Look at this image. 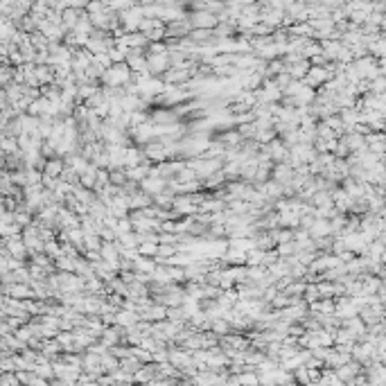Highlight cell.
Returning <instances> with one entry per match:
<instances>
[{
    "instance_id": "6da1fadb",
    "label": "cell",
    "mask_w": 386,
    "mask_h": 386,
    "mask_svg": "<svg viewBox=\"0 0 386 386\" xmlns=\"http://www.w3.org/2000/svg\"><path fill=\"white\" fill-rule=\"evenodd\" d=\"M143 151H145V156L149 158L151 163H163V161L170 158L167 145H165L161 138H154V140H149L147 145H143Z\"/></svg>"
},
{
    "instance_id": "7a4b0ae2",
    "label": "cell",
    "mask_w": 386,
    "mask_h": 386,
    "mask_svg": "<svg viewBox=\"0 0 386 386\" xmlns=\"http://www.w3.org/2000/svg\"><path fill=\"white\" fill-rule=\"evenodd\" d=\"M294 174H296L294 167H291L287 161H282V163H275V165H273L271 178H273V181H278V183H282V185H287L289 181L294 178Z\"/></svg>"
},
{
    "instance_id": "3957f363",
    "label": "cell",
    "mask_w": 386,
    "mask_h": 386,
    "mask_svg": "<svg viewBox=\"0 0 386 386\" xmlns=\"http://www.w3.org/2000/svg\"><path fill=\"white\" fill-rule=\"evenodd\" d=\"M140 188H143L145 192H149V194L156 196L158 192H163L165 188H167V181H165L163 177H147L145 181H140Z\"/></svg>"
},
{
    "instance_id": "277c9868",
    "label": "cell",
    "mask_w": 386,
    "mask_h": 386,
    "mask_svg": "<svg viewBox=\"0 0 386 386\" xmlns=\"http://www.w3.org/2000/svg\"><path fill=\"white\" fill-rule=\"evenodd\" d=\"M269 149H271V161H273V163H282V161H287L289 147L282 143L280 138L271 140V143H269Z\"/></svg>"
},
{
    "instance_id": "5b68a950",
    "label": "cell",
    "mask_w": 386,
    "mask_h": 386,
    "mask_svg": "<svg viewBox=\"0 0 386 386\" xmlns=\"http://www.w3.org/2000/svg\"><path fill=\"white\" fill-rule=\"evenodd\" d=\"M97 174H99V165L91 161L88 167L79 174V181H81V185H86V188H95V183H97Z\"/></svg>"
},
{
    "instance_id": "8992f818",
    "label": "cell",
    "mask_w": 386,
    "mask_h": 386,
    "mask_svg": "<svg viewBox=\"0 0 386 386\" xmlns=\"http://www.w3.org/2000/svg\"><path fill=\"white\" fill-rule=\"evenodd\" d=\"M64 170H65V161H64V156L48 158L46 167H43V174H48V177H54V178H59V177H61V172H64Z\"/></svg>"
},
{
    "instance_id": "52a82bcc",
    "label": "cell",
    "mask_w": 386,
    "mask_h": 386,
    "mask_svg": "<svg viewBox=\"0 0 386 386\" xmlns=\"http://www.w3.org/2000/svg\"><path fill=\"white\" fill-rule=\"evenodd\" d=\"M224 257L230 262V267H244V264H246V251L233 249V246L224 253Z\"/></svg>"
},
{
    "instance_id": "ba28073f",
    "label": "cell",
    "mask_w": 386,
    "mask_h": 386,
    "mask_svg": "<svg viewBox=\"0 0 386 386\" xmlns=\"http://www.w3.org/2000/svg\"><path fill=\"white\" fill-rule=\"evenodd\" d=\"M167 319L174 323H188L190 321V314H188V309L183 305H178V307H170L167 309Z\"/></svg>"
},
{
    "instance_id": "9c48e42d",
    "label": "cell",
    "mask_w": 386,
    "mask_h": 386,
    "mask_svg": "<svg viewBox=\"0 0 386 386\" xmlns=\"http://www.w3.org/2000/svg\"><path fill=\"white\" fill-rule=\"evenodd\" d=\"M140 321V316H138V312H131V309H120L118 312V323L120 325H127V327H131V325H136V323Z\"/></svg>"
},
{
    "instance_id": "30bf717a",
    "label": "cell",
    "mask_w": 386,
    "mask_h": 386,
    "mask_svg": "<svg viewBox=\"0 0 386 386\" xmlns=\"http://www.w3.org/2000/svg\"><path fill=\"white\" fill-rule=\"evenodd\" d=\"M109 177H111L113 185H125L129 181V174H127V167H109Z\"/></svg>"
},
{
    "instance_id": "8fae6325",
    "label": "cell",
    "mask_w": 386,
    "mask_h": 386,
    "mask_svg": "<svg viewBox=\"0 0 386 386\" xmlns=\"http://www.w3.org/2000/svg\"><path fill=\"white\" fill-rule=\"evenodd\" d=\"M212 330L217 334H228L233 332V323L226 319V316H219V319H212Z\"/></svg>"
},
{
    "instance_id": "7c38bea8",
    "label": "cell",
    "mask_w": 386,
    "mask_h": 386,
    "mask_svg": "<svg viewBox=\"0 0 386 386\" xmlns=\"http://www.w3.org/2000/svg\"><path fill=\"white\" fill-rule=\"evenodd\" d=\"M264 253L267 251H262V249H251L246 251V267H257V264H262V260H264Z\"/></svg>"
},
{
    "instance_id": "4fadbf2b",
    "label": "cell",
    "mask_w": 386,
    "mask_h": 386,
    "mask_svg": "<svg viewBox=\"0 0 386 386\" xmlns=\"http://www.w3.org/2000/svg\"><path fill=\"white\" fill-rule=\"evenodd\" d=\"M237 131L244 140H251V138L257 136V125L256 122H244V125H237Z\"/></svg>"
},
{
    "instance_id": "5bb4252c",
    "label": "cell",
    "mask_w": 386,
    "mask_h": 386,
    "mask_svg": "<svg viewBox=\"0 0 386 386\" xmlns=\"http://www.w3.org/2000/svg\"><path fill=\"white\" fill-rule=\"evenodd\" d=\"M61 181H65V183H72V185H79L81 181H79V172L72 167V165H65V170L61 172Z\"/></svg>"
},
{
    "instance_id": "9a60e30c",
    "label": "cell",
    "mask_w": 386,
    "mask_h": 386,
    "mask_svg": "<svg viewBox=\"0 0 386 386\" xmlns=\"http://www.w3.org/2000/svg\"><path fill=\"white\" fill-rule=\"evenodd\" d=\"M84 244L88 251H99L102 244H104V240H102V235H97V233H88V235L84 237Z\"/></svg>"
},
{
    "instance_id": "2e32d148",
    "label": "cell",
    "mask_w": 386,
    "mask_h": 386,
    "mask_svg": "<svg viewBox=\"0 0 386 386\" xmlns=\"http://www.w3.org/2000/svg\"><path fill=\"white\" fill-rule=\"evenodd\" d=\"M54 264H57V271H75V257L70 256L54 257Z\"/></svg>"
},
{
    "instance_id": "e0dca14e",
    "label": "cell",
    "mask_w": 386,
    "mask_h": 386,
    "mask_svg": "<svg viewBox=\"0 0 386 386\" xmlns=\"http://www.w3.org/2000/svg\"><path fill=\"white\" fill-rule=\"evenodd\" d=\"M158 246H161V244H156V242H143L138 246V253H140V256H147V257H156Z\"/></svg>"
},
{
    "instance_id": "ac0fdd59",
    "label": "cell",
    "mask_w": 386,
    "mask_h": 386,
    "mask_svg": "<svg viewBox=\"0 0 386 386\" xmlns=\"http://www.w3.org/2000/svg\"><path fill=\"white\" fill-rule=\"evenodd\" d=\"M275 138H278V131H275V129H257L256 140L260 145H269L271 140H275Z\"/></svg>"
},
{
    "instance_id": "d6986e66",
    "label": "cell",
    "mask_w": 386,
    "mask_h": 386,
    "mask_svg": "<svg viewBox=\"0 0 386 386\" xmlns=\"http://www.w3.org/2000/svg\"><path fill=\"white\" fill-rule=\"evenodd\" d=\"M50 257H59L61 256V240L59 237H54V240H48L46 242V249H43Z\"/></svg>"
},
{
    "instance_id": "ffe728a7",
    "label": "cell",
    "mask_w": 386,
    "mask_h": 386,
    "mask_svg": "<svg viewBox=\"0 0 386 386\" xmlns=\"http://www.w3.org/2000/svg\"><path fill=\"white\" fill-rule=\"evenodd\" d=\"M321 298V289H319V282H307V289H305V301L314 303Z\"/></svg>"
},
{
    "instance_id": "44dd1931",
    "label": "cell",
    "mask_w": 386,
    "mask_h": 386,
    "mask_svg": "<svg viewBox=\"0 0 386 386\" xmlns=\"http://www.w3.org/2000/svg\"><path fill=\"white\" fill-rule=\"evenodd\" d=\"M271 307H273V309L289 307V294H287V291H278V294L273 296V301H271Z\"/></svg>"
},
{
    "instance_id": "7402d4cb",
    "label": "cell",
    "mask_w": 386,
    "mask_h": 386,
    "mask_svg": "<svg viewBox=\"0 0 386 386\" xmlns=\"http://www.w3.org/2000/svg\"><path fill=\"white\" fill-rule=\"evenodd\" d=\"M178 253V244H165L161 242V246H158V256L161 257H172Z\"/></svg>"
},
{
    "instance_id": "603a6c76",
    "label": "cell",
    "mask_w": 386,
    "mask_h": 386,
    "mask_svg": "<svg viewBox=\"0 0 386 386\" xmlns=\"http://www.w3.org/2000/svg\"><path fill=\"white\" fill-rule=\"evenodd\" d=\"M120 278H122L127 285H131V282H136V271H120Z\"/></svg>"
}]
</instances>
